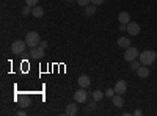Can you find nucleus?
<instances>
[{
	"instance_id": "nucleus-21",
	"label": "nucleus",
	"mask_w": 157,
	"mask_h": 116,
	"mask_svg": "<svg viewBox=\"0 0 157 116\" xmlns=\"http://www.w3.org/2000/svg\"><path fill=\"white\" fill-rule=\"evenodd\" d=\"M32 9H33V6H29V5H25V6H24V9H22V14H24V16H29L30 13H32Z\"/></svg>"
},
{
	"instance_id": "nucleus-7",
	"label": "nucleus",
	"mask_w": 157,
	"mask_h": 116,
	"mask_svg": "<svg viewBox=\"0 0 157 116\" xmlns=\"http://www.w3.org/2000/svg\"><path fill=\"white\" fill-rule=\"evenodd\" d=\"M129 35H132V36H137V35H140V25L137 24V22H132L130 21L129 24H127V30H126Z\"/></svg>"
},
{
	"instance_id": "nucleus-17",
	"label": "nucleus",
	"mask_w": 157,
	"mask_h": 116,
	"mask_svg": "<svg viewBox=\"0 0 157 116\" xmlns=\"http://www.w3.org/2000/svg\"><path fill=\"white\" fill-rule=\"evenodd\" d=\"M104 97H105V94H104V91H101V89H94V91H93V100L99 102V100H102Z\"/></svg>"
},
{
	"instance_id": "nucleus-4",
	"label": "nucleus",
	"mask_w": 157,
	"mask_h": 116,
	"mask_svg": "<svg viewBox=\"0 0 157 116\" xmlns=\"http://www.w3.org/2000/svg\"><path fill=\"white\" fill-rule=\"evenodd\" d=\"M138 55H140V52H138V50H137V47H132V46H130V47H127L126 49V52H124V55H123V58L126 60V61H134V60H137L138 58Z\"/></svg>"
},
{
	"instance_id": "nucleus-27",
	"label": "nucleus",
	"mask_w": 157,
	"mask_h": 116,
	"mask_svg": "<svg viewBox=\"0 0 157 116\" xmlns=\"http://www.w3.org/2000/svg\"><path fill=\"white\" fill-rule=\"evenodd\" d=\"M134 114H135V116H141V114H143V111H141L140 108H137V110L134 111Z\"/></svg>"
},
{
	"instance_id": "nucleus-3",
	"label": "nucleus",
	"mask_w": 157,
	"mask_h": 116,
	"mask_svg": "<svg viewBox=\"0 0 157 116\" xmlns=\"http://www.w3.org/2000/svg\"><path fill=\"white\" fill-rule=\"evenodd\" d=\"M27 47H29V46H27V43H25V39H24V41L17 39V41H14V43L11 44V52L14 54V55H22Z\"/></svg>"
},
{
	"instance_id": "nucleus-28",
	"label": "nucleus",
	"mask_w": 157,
	"mask_h": 116,
	"mask_svg": "<svg viewBox=\"0 0 157 116\" xmlns=\"http://www.w3.org/2000/svg\"><path fill=\"white\" fill-rule=\"evenodd\" d=\"M25 114H27V113H25V110H19L17 111V116H25Z\"/></svg>"
},
{
	"instance_id": "nucleus-20",
	"label": "nucleus",
	"mask_w": 157,
	"mask_h": 116,
	"mask_svg": "<svg viewBox=\"0 0 157 116\" xmlns=\"http://www.w3.org/2000/svg\"><path fill=\"white\" fill-rule=\"evenodd\" d=\"M29 105H30V99L29 97H22L21 99V107L25 108V107H29Z\"/></svg>"
},
{
	"instance_id": "nucleus-9",
	"label": "nucleus",
	"mask_w": 157,
	"mask_h": 116,
	"mask_svg": "<svg viewBox=\"0 0 157 116\" xmlns=\"http://www.w3.org/2000/svg\"><path fill=\"white\" fill-rule=\"evenodd\" d=\"M77 83H78V86H80V88H85V89H86V88L91 85V79H90L88 75H80V77L77 79Z\"/></svg>"
},
{
	"instance_id": "nucleus-19",
	"label": "nucleus",
	"mask_w": 157,
	"mask_h": 116,
	"mask_svg": "<svg viewBox=\"0 0 157 116\" xmlns=\"http://www.w3.org/2000/svg\"><path fill=\"white\" fill-rule=\"evenodd\" d=\"M104 94H105V97H109V99H112L115 94H116V91H115V88H109L107 91H104Z\"/></svg>"
},
{
	"instance_id": "nucleus-29",
	"label": "nucleus",
	"mask_w": 157,
	"mask_h": 116,
	"mask_svg": "<svg viewBox=\"0 0 157 116\" xmlns=\"http://www.w3.org/2000/svg\"><path fill=\"white\" fill-rule=\"evenodd\" d=\"M68 2H74V0H68Z\"/></svg>"
},
{
	"instance_id": "nucleus-23",
	"label": "nucleus",
	"mask_w": 157,
	"mask_h": 116,
	"mask_svg": "<svg viewBox=\"0 0 157 116\" xmlns=\"http://www.w3.org/2000/svg\"><path fill=\"white\" fill-rule=\"evenodd\" d=\"M38 3V0H25V5H29V6H36Z\"/></svg>"
},
{
	"instance_id": "nucleus-12",
	"label": "nucleus",
	"mask_w": 157,
	"mask_h": 116,
	"mask_svg": "<svg viewBox=\"0 0 157 116\" xmlns=\"http://www.w3.org/2000/svg\"><path fill=\"white\" fill-rule=\"evenodd\" d=\"M75 104H77V102H75ZM75 104H68V105H66V110H64V113H66L68 116H74V114H77L78 107H77Z\"/></svg>"
},
{
	"instance_id": "nucleus-6",
	"label": "nucleus",
	"mask_w": 157,
	"mask_h": 116,
	"mask_svg": "<svg viewBox=\"0 0 157 116\" xmlns=\"http://www.w3.org/2000/svg\"><path fill=\"white\" fill-rule=\"evenodd\" d=\"M29 55H30V58H33V60H41V58L44 57V49H41L39 46L32 47L30 52H29Z\"/></svg>"
},
{
	"instance_id": "nucleus-5",
	"label": "nucleus",
	"mask_w": 157,
	"mask_h": 116,
	"mask_svg": "<svg viewBox=\"0 0 157 116\" xmlns=\"http://www.w3.org/2000/svg\"><path fill=\"white\" fill-rule=\"evenodd\" d=\"M86 99H88V94L85 91V88H80L74 93V102H77V104H83V102H86Z\"/></svg>"
},
{
	"instance_id": "nucleus-1",
	"label": "nucleus",
	"mask_w": 157,
	"mask_h": 116,
	"mask_svg": "<svg viewBox=\"0 0 157 116\" xmlns=\"http://www.w3.org/2000/svg\"><path fill=\"white\" fill-rule=\"evenodd\" d=\"M157 58V54L154 52V50H145V52H141L138 55V60L141 64H145V66H151V64L155 61Z\"/></svg>"
},
{
	"instance_id": "nucleus-8",
	"label": "nucleus",
	"mask_w": 157,
	"mask_h": 116,
	"mask_svg": "<svg viewBox=\"0 0 157 116\" xmlns=\"http://www.w3.org/2000/svg\"><path fill=\"white\" fill-rule=\"evenodd\" d=\"M115 91H116L118 94H124V93L127 91V82H126V80H118V82L115 83Z\"/></svg>"
},
{
	"instance_id": "nucleus-26",
	"label": "nucleus",
	"mask_w": 157,
	"mask_h": 116,
	"mask_svg": "<svg viewBox=\"0 0 157 116\" xmlns=\"http://www.w3.org/2000/svg\"><path fill=\"white\" fill-rule=\"evenodd\" d=\"M39 47H41V49H47V41H41V43H39Z\"/></svg>"
},
{
	"instance_id": "nucleus-11",
	"label": "nucleus",
	"mask_w": 157,
	"mask_h": 116,
	"mask_svg": "<svg viewBox=\"0 0 157 116\" xmlns=\"http://www.w3.org/2000/svg\"><path fill=\"white\" fill-rule=\"evenodd\" d=\"M112 104L115 105V107H118V108H120V107H123L124 105V97H123V94H115L113 97H112Z\"/></svg>"
},
{
	"instance_id": "nucleus-10",
	"label": "nucleus",
	"mask_w": 157,
	"mask_h": 116,
	"mask_svg": "<svg viewBox=\"0 0 157 116\" xmlns=\"http://www.w3.org/2000/svg\"><path fill=\"white\" fill-rule=\"evenodd\" d=\"M137 75L140 77V79H148L149 77V68L145 66V64H141V66L137 69Z\"/></svg>"
},
{
	"instance_id": "nucleus-2",
	"label": "nucleus",
	"mask_w": 157,
	"mask_h": 116,
	"mask_svg": "<svg viewBox=\"0 0 157 116\" xmlns=\"http://www.w3.org/2000/svg\"><path fill=\"white\" fill-rule=\"evenodd\" d=\"M25 43H27V46L32 49V47L39 46V43H41V38H39V35H38L36 32H29L27 36H25Z\"/></svg>"
},
{
	"instance_id": "nucleus-16",
	"label": "nucleus",
	"mask_w": 157,
	"mask_h": 116,
	"mask_svg": "<svg viewBox=\"0 0 157 116\" xmlns=\"http://www.w3.org/2000/svg\"><path fill=\"white\" fill-rule=\"evenodd\" d=\"M94 13H96V5L91 3V5L85 6V16H86V17H91V16L94 14Z\"/></svg>"
},
{
	"instance_id": "nucleus-15",
	"label": "nucleus",
	"mask_w": 157,
	"mask_h": 116,
	"mask_svg": "<svg viewBox=\"0 0 157 116\" xmlns=\"http://www.w3.org/2000/svg\"><path fill=\"white\" fill-rule=\"evenodd\" d=\"M116 43H118V46H120L121 49H127V47H130V39H129V38H123V36H121Z\"/></svg>"
},
{
	"instance_id": "nucleus-24",
	"label": "nucleus",
	"mask_w": 157,
	"mask_h": 116,
	"mask_svg": "<svg viewBox=\"0 0 157 116\" xmlns=\"http://www.w3.org/2000/svg\"><path fill=\"white\" fill-rule=\"evenodd\" d=\"M104 2H105V0H91V3H93V5H96V6H99V5H102Z\"/></svg>"
},
{
	"instance_id": "nucleus-25",
	"label": "nucleus",
	"mask_w": 157,
	"mask_h": 116,
	"mask_svg": "<svg viewBox=\"0 0 157 116\" xmlns=\"http://www.w3.org/2000/svg\"><path fill=\"white\" fill-rule=\"evenodd\" d=\"M96 108V100H93V102H90V107H88V110L91 111V110H94Z\"/></svg>"
},
{
	"instance_id": "nucleus-22",
	"label": "nucleus",
	"mask_w": 157,
	"mask_h": 116,
	"mask_svg": "<svg viewBox=\"0 0 157 116\" xmlns=\"http://www.w3.org/2000/svg\"><path fill=\"white\" fill-rule=\"evenodd\" d=\"M90 2H91V0H77V3L80 5V6H83V8H85V6H88V5H90Z\"/></svg>"
},
{
	"instance_id": "nucleus-14",
	"label": "nucleus",
	"mask_w": 157,
	"mask_h": 116,
	"mask_svg": "<svg viewBox=\"0 0 157 116\" xmlns=\"http://www.w3.org/2000/svg\"><path fill=\"white\" fill-rule=\"evenodd\" d=\"M118 19H120L121 24H126L127 25L130 22V14H129V13H126V11H121L120 14H118Z\"/></svg>"
},
{
	"instance_id": "nucleus-13",
	"label": "nucleus",
	"mask_w": 157,
	"mask_h": 116,
	"mask_svg": "<svg viewBox=\"0 0 157 116\" xmlns=\"http://www.w3.org/2000/svg\"><path fill=\"white\" fill-rule=\"evenodd\" d=\"M32 16L36 17V19H41V17L44 16V9H43L41 6H33V9H32Z\"/></svg>"
},
{
	"instance_id": "nucleus-18",
	"label": "nucleus",
	"mask_w": 157,
	"mask_h": 116,
	"mask_svg": "<svg viewBox=\"0 0 157 116\" xmlns=\"http://www.w3.org/2000/svg\"><path fill=\"white\" fill-rule=\"evenodd\" d=\"M140 66H141V63H140V60H138V61H137V60H134V61H130V71H134V72H135V71H137V69H138Z\"/></svg>"
}]
</instances>
